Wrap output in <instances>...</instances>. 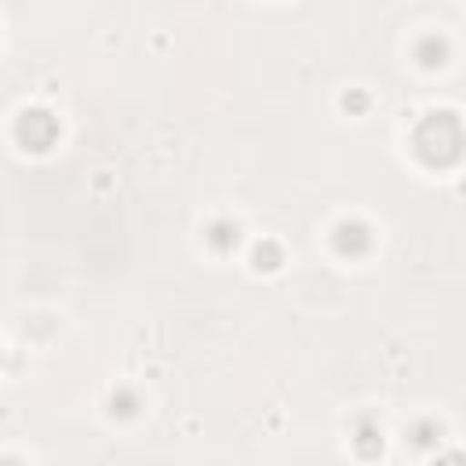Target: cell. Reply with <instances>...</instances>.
<instances>
[{"label":"cell","instance_id":"2","mask_svg":"<svg viewBox=\"0 0 466 466\" xmlns=\"http://www.w3.org/2000/svg\"><path fill=\"white\" fill-rule=\"evenodd\" d=\"M58 135V124L44 113V109H33V113H22L18 120V138L29 146V149H47Z\"/></svg>","mask_w":466,"mask_h":466},{"label":"cell","instance_id":"1","mask_svg":"<svg viewBox=\"0 0 466 466\" xmlns=\"http://www.w3.org/2000/svg\"><path fill=\"white\" fill-rule=\"evenodd\" d=\"M415 146H419V153H422L430 164L455 160V157H459V124H455V116H430V120L419 127Z\"/></svg>","mask_w":466,"mask_h":466},{"label":"cell","instance_id":"3","mask_svg":"<svg viewBox=\"0 0 466 466\" xmlns=\"http://www.w3.org/2000/svg\"><path fill=\"white\" fill-rule=\"evenodd\" d=\"M364 240H368V237H364V229H360V226H342V229H339V248H342V251H350V244H353V248H360Z\"/></svg>","mask_w":466,"mask_h":466}]
</instances>
